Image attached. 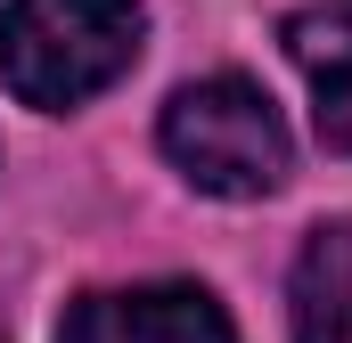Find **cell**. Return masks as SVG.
<instances>
[{"label":"cell","instance_id":"obj_5","mask_svg":"<svg viewBox=\"0 0 352 343\" xmlns=\"http://www.w3.org/2000/svg\"><path fill=\"white\" fill-rule=\"evenodd\" d=\"M295 343H352V229H311L287 286Z\"/></svg>","mask_w":352,"mask_h":343},{"label":"cell","instance_id":"obj_1","mask_svg":"<svg viewBox=\"0 0 352 343\" xmlns=\"http://www.w3.org/2000/svg\"><path fill=\"white\" fill-rule=\"evenodd\" d=\"M140 0H8L0 8V82L41 115H66L131 74Z\"/></svg>","mask_w":352,"mask_h":343},{"label":"cell","instance_id":"obj_4","mask_svg":"<svg viewBox=\"0 0 352 343\" xmlns=\"http://www.w3.org/2000/svg\"><path fill=\"white\" fill-rule=\"evenodd\" d=\"M287 58H295L303 82H311L320 139H328V147H352V0L295 8V16H287Z\"/></svg>","mask_w":352,"mask_h":343},{"label":"cell","instance_id":"obj_3","mask_svg":"<svg viewBox=\"0 0 352 343\" xmlns=\"http://www.w3.org/2000/svg\"><path fill=\"white\" fill-rule=\"evenodd\" d=\"M58 343H238V327L205 286L156 278V286H98L66 303Z\"/></svg>","mask_w":352,"mask_h":343},{"label":"cell","instance_id":"obj_2","mask_svg":"<svg viewBox=\"0 0 352 343\" xmlns=\"http://www.w3.org/2000/svg\"><path fill=\"white\" fill-rule=\"evenodd\" d=\"M164 156L180 164L188 188L205 196H270L287 180V123L254 82L238 74H213V82L173 90L164 106Z\"/></svg>","mask_w":352,"mask_h":343}]
</instances>
